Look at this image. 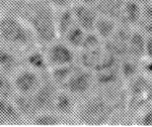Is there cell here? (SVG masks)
<instances>
[{
  "mask_svg": "<svg viewBox=\"0 0 152 127\" xmlns=\"http://www.w3.org/2000/svg\"><path fill=\"white\" fill-rule=\"evenodd\" d=\"M99 1L100 0H75V2H79V3L91 5V6H96Z\"/></svg>",
  "mask_w": 152,
  "mask_h": 127,
  "instance_id": "obj_21",
  "label": "cell"
},
{
  "mask_svg": "<svg viewBox=\"0 0 152 127\" xmlns=\"http://www.w3.org/2000/svg\"><path fill=\"white\" fill-rule=\"evenodd\" d=\"M96 85L95 74L92 71L85 69L77 63V67L69 79L61 87L75 97H86Z\"/></svg>",
  "mask_w": 152,
  "mask_h": 127,
  "instance_id": "obj_3",
  "label": "cell"
},
{
  "mask_svg": "<svg viewBox=\"0 0 152 127\" xmlns=\"http://www.w3.org/2000/svg\"><path fill=\"white\" fill-rule=\"evenodd\" d=\"M18 65V58L10 50L0 46V70L3 72L13 70Z\"/></svg>",
  "mask_w": 152,
  "mask_h": 127,
  "instance_id": "obj_16",
  "label": "cell"
},
{
  "mask_svg": "<svg viewBox=\"0 0 152 127\" xmlns=\"http://www.w3.org/2000/svg\"><path fill=\"white\" fill-rule=\"evenodd\" d=\"M119 20L116 18L99 14L94 31L99 36L100 40L105 43L115 35V32L118 29V26H119Z\"/></svg>",
  "mask_w": 152,
  "mask_h": 127,
  "instance_id": "obj_9",
  "label": "cell"
},
{
  "mask_svg": "<svg viewBox=\"0 0 152 127\" xmlns=\"http://www.w3.org/2000/svg\"><path fill=\"white\" fill-rule=\"evenodd\" d=\"M47 1L56 10H60V9L71 7L72 4L75 2V0H47Z\"/></svg>",
  "mask_w": 152,
  "mask_h": 127,
  "instance_id": "obj_19",
  "label": "cell"
},
{
  "mask_svg": "<svg viewBox=\"0 0 152 127\" xmlns=\"http://www.w3.org/2000/svg\"><path fill=\"white\" fill-rule=\"evenodd\" d=\"M75 99L76 97L70 94L69 92L64 89L60 90L59 88L55 101H54L53 110L63 117L72 116L73 114L76 113V110H77V104H76Z\"/></svg>",
  "mask_w": 152,
  "mask_h": 127,
  "instance_id": "obj_8",
  "label": "cell"
},
{
  "mask_svg": "<svg viewBox=\"0 0 152 127\" xmlns=\"http://www.w3.org/2000/svg\"><path fill=\"white\" fill-rule=\"evenodd\" d=\"M86 32L87 31H85L84 29L81 28L77 23H76L75 25L64 35V38H60V40H63L72 48H74L75 51L79 52L80 48H81V46H82V43H83V40H84Z\"/></svg>",
  "mask_w": 152,
  "mask_h": 127,
  "instance_id": "obj_15",
  "label": "cell"
},
{
  "mask_svg": "<svg viewBox=\"0 0 152 127\" xmlns=\"http://www.w3.org/2000/svg\"><path fill=\"white\" fill-rule=\"evenodd\" d=\"M4 124H6V122L5 120H3V119L0 117V125H4Z\"/></svg>",
  "mask_w": 152,
  "mask_h": 127,
  "instance_id": "obj_22",
  "label": "cell"
},
{
  "mask_svg": "<svg viewBox=\"0 0 152 127\" xmlns=\"http://www.w3.org/2000/svg\"><path fill=\"white\" fill-rule=\"evenodd\" d=\"M76 24L72 6L57 10L56 13V27L58 38H63L64 35Z\"/></svg>",
  "mask_w": 152,
  "mask_h": 127,
  "instance_id": "obj_10",
  "label": "cell"
},
{
  "mask_svg": "<svg viewBox=\"0 0 152 127\" xmlns=\"http://www.w3.org/2000/svg\"><path fill=\"white\" fill-rule=\"evenodd\" d=\"M138 122L142 125H152V103L150 106L144 105L140 110Z\"/></svg>",
  "mask_w": 152,
  "mask_h": 127,
  "instance_id": "obj_18",
  "label": "cell"
},
{
  "mask_svg": "<svg viewBox=\"0 0 152 127\" xmlns=\"http://www.w3.org/2000/svg\"><path fill=\"white\" fill-rule=\"evenodd\" d=\"M15 93L12 80L6 76L5 72L0 70V98L10 99Z\"/></svg>",
  "mask_w": 152,
  "mask_h": 127,
  "instance_id": "obj_17",
  "label": "cell"
},
{
  "mask_svg": "<svg viewBox=\"0 0 152 127\" xmlns=\"http://www.w3.org/2000/svg\"><path fill=\"white\" fill-rule=\"evenodd\" d=\"M42 81L43 79L40 72L29 67L18 71L12 78L15 93L26 96H31V94H34L36 90L40 87Z\"/></svg>",
  "mask_w": 152,
  "mask_h": 127,
  "instance_id": "obj_5",
  "label": "cell"
},
{
  "mask_svg": "<svg viewBox=\"0 0 152 127\" xmlns=\"http://www.w3.org/2000/svg\"><path fill=\"white\" fill-rule=\"evenodd\" d=\"M72 11L76 23L80 27L85 31H94L95 23L99 16V12L97 11L96 7L74 2L72 4Z\"/></svg>",
  "mask_w": 152,
  "mask_h": 127,
  "instance_id": "obj_7",
  "label": "cell"
},
{
  "mask_svg": "<svg viewBox=\"0 0 152 127\" xmlns=\"http://www.w3.org/2000/svg\"><path fill=\"white\" fill-rule=\"evenodd\" d=\"M0 40L18 48H28L36 41L33 31L23 18L7 13L0 16Z\"/></svg>",
  "mask_w": 152,
  "mask_h": 127,
  "instance_id": "obj_2",
  "label": "cell"
},
{
  "mask_svg": "<svg viewBox=\"0 0 152 127\" xmlns=\"http://www.w3.org/2000/svg\"><path fill=\"white\" fill-rule=\"evenodd\" d=\"M26 61L29 68L40 73L49 70V64L47 57H46V53L41 52V50H31L26 55Z\"/></svg>",
  "mask_w": 152,
  "mask_h": 127,
  "instance_id": "obj_14",
  "label": "cell"
},
{
  "mask_svg": "<svg viewBox=\"0 0 152 127\" xmlns=\"http://www.w3.org/2000/svg\"><path fill=\"white\" fill-rule=\"evenodd\" d=\"M0 117L5 120L6 123H12L19 121L23 116L14 102H11L10 99L0 98Z\"/></svg>",
  "mask_w": 152,
  "mask_h": 127,
  "instance_id": "obj_11",
  "label": "cell"
},
{
  "mask_svg": "<svg viewBox=\"0 0 152 127\" xmlns=\"http://www.w3.org/2000/svg\"><path fill=\"white\" fill-rule=\"evenodd\" d=\"M23 19L31 27L36 41L47 46L58 38L56 10L47 0H31L23 10Z\"/></svg>",
  "mask_w": 152,
  "mask_h": 127,
  "instance_id": "obj_1",
  "label": "cell"
},
{
  "mask_svg": "<svg viewBox=\"0 0 152 127\" xmlns=\"http://www.w3.org/2000/svg\"><path fill=\"white\" fill-rule=\"evenodd\" d=\"M23 1H26V2H28V1H31V0H23Z\"/></svg>",
  "mask_w": 152,
  "mask_h": 127,
  "instance_id": "obj_23",
  "label": "cell"
},
{
  "mask_svg": "<svg viewBox=\"0 0 152 127\" xmlns=\"http://www.w3.org/2000/svg\"><path fill=\"white\" fill-rule=\"evenodd\" d=\"M143 60L152 61V35H145V46H144Z\"/></svg>",
  "mask_w": 152,
  "mask_h": 127,
  "instance_id": "obj_20",
  "label": "cell"
},
{
  "mask_svg": "<svg viewBox=\"0 0 152 127\" xmlns=\"http://www.w3.org/2000/svg\"><path fill=\"white\" fill-rule=\"evenodd\" d=\"M45 48H47L45 53L49 64V69L75 64L77 51L67 45L63 40L57 38Z\"/></svg>",
  "mask_w": 152,
  "mask_h": 127,
  "instance_id": "obj_4",
  "label": "cell"
},
{
  "mask_svg": "<svg viewBox=\"0 0 152 127\" xmlns=\"http://www.w3.org/2000/svg\"><path fill=\"white\" fill-rule=\"evenodd\" d=\"M64 117L58 114L54 110H49V111H42L37 113L33 118L31 119L35 125L41 126H53L59 125L63 122Z\"/></svg>",
  "mask_w": 152,
  "mask_h": 127,
  "instance_id": "obj_13",
  "label": "cell"
},
{
  "mask_svg": "<svg viewBox=\"0 0 152 127\" xmlns=\"http://www.w3.org/2000/svg\"><path fill=\"white\" fill-rule=\"evenodd\" d=\"M59 90V87L49 78V80L42 81L40 87L31 95V101L37 110V113L42 111L53 110L54 101Z\"/></svg>",
  "mask_w": 152,
  "mask_h": 127,
  "instance_id": "obj_6",
  "label": "cell"
},
{
  "mask_svg": "<svg viewBox=\"0 0 152 127\" xmlns=\"http://www.w3.org/2000/svg\"><path fill=\"white\" fill-rule=\"evenodd\" d=\"M76 67H77L76 64H72V65H68V66L50 68V69H49L50 79L52 80L59 88H61L66 83V81L70 78V76L74 72Z\"/></svg>",
  "mask_w": 152,
  "mask_h": 127,
  "instance_id": "obj_12",
  "label": "cell"
}]
</instances>
